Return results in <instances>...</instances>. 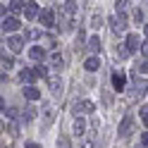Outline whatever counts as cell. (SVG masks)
<instances>
[{"instance_id":"44dd1931","label":"cell","mask_w":148,"mask_h":148,"mask_svg":"<svg viewBox=\"0 0 148 148\" xmlns=\"http://www.w3.org/2000/svg\"><path fill=\"white\" fill-rule=\"evenodd\" d=\"M36 74H38V79H43V77L48 79V77H50V69L45 67V64H38V67H36Z\"/></svg>"},{"instance_id":"484cf974","label":"cell","mask_w":148,"mask_h":148,"mask_svg":"<svg viewBox=\"0 0 148 148\" xmlns=\"http://www.w3.org/2000/svg\"><path fill=\"white\" fill-rule=\"evenodd\" d=\"M138 115H141V119H143V124L148 127V108H138Z\"/></svg>"},{"instance_id":"cb8c5ba5","label":"cell","mask_w":148,"mask_h":148,"mask_svg":"<svg viewBox=\"0 0 148 148\" xmlns=\"http://www.w3.org/2000/svg\"><path fill=\"white\" fill-rule=\"evenodd\" d=\"M14 67V60L12 58H3V72H10Z\"/></svg>"},{"instance_id":"277c9868","label":"cell","mask_w":148,"mask_h":148,"mask_svg":"<svg viewBox=\"0 0 148 148\" xmlns=\"http://www.w3.org/2000/svg\"><path fill=\"white\" fill-rule=\"evenodd\" d=\"M110 26H112V31L115 34H119V31H124L127 29V19H124V17H112V19H110Z\"/></svg>"},{"instance_id":"3957f363","label":"cell","mask_w":148,"mask_h":148,"mask_svg":"<svg viewBox=\"0 0 148 148\" xmlns=\"http://www.w3.org/2000/svg\"><path fill=\"white\" fill-rule=\"evenodd\" d=\"M48 86H50V91H53L55 96L62 93V79L58 77V74H50V77H48Z\"/></svg>"},{"instance_id":"9c48e42d","label":"cell","mask_w":148,"mask_h":148,"mask_svg":"<svg viewBox=\"0 0 148 148\" xmlns=\"http://www.w3.org/2000/svg\"><path fill=\"white\" fill-rule=\"evenodd\" d=\"M19 77H22V81H24V84H31V81H36V79H38V74H36V69H22V74H19Z\"/></svg>"},{"instance_id":"6da1fadb","label":"cell","mask_w":148,"mask_h":148,"mask_svg":"<svg viewBox=\"0 0 148 148\" xmlns=\"http://www.w3.org/2000/svg\"><path fill=\"white\" fill-rule=\"evenodd\" d=\"M134 134V119L132 117H124V122L119 124V136L127 138V136H132Z\"/></svg>"},{"instance_id":"83f0119b","label":"cell","mask_w":148,"mask_h":148,"mask_svg":"<svg viewBox=\"0 0 148 148\" xmlns=\"http://www.w3.org/2000/svg\"><path fill=\"white\" fill-rule=\"evenodd\" d=\"M134 22H136V24L143 22V12H141V10H134Z\"/></svg>"},{"instance_id":"4dcf8cb0","label":"cell","mask_w":148,"mask_h":148,"mask_svg":"<svg viewBox=\"0 0 148 148\" xmlns=\"http://www.w3.org/2000/svg\"><path fill=\"white\" fill-rule=\"evenodd\" d=\"M141 55H143V58H148V43H141Z\"/></svg>"},{"instance_id":"7c38bea8","label":"cell","mask_w":148,"mask_h":148,"mask_svg":"<svg viewBox=\"0 0 148 148\" xmlns=\"http://www.w3.org/2000/svg\"><path fill=\"white\" fill-rule=\"evenodd\" d=\"M127 48L132 50V53H136L138 48H141V45H138V36H136V34H129V38H127Z\"/></svg>"},{"instance_id":"9a60e30c","label":"cell","mask_w":148,"mask_h":148,"mask_svg":"<svg viewBox=\"0 0 148 148\" xmlns=\"http://www.w3.org/2000/svg\"><path fill=\"white\" fill-rule=\"evenodd\" d=\"M124 74H112V86H115V91H122L124 88Z\"/></svg>"},{"instance_id":"2e32d148","label":"cell","mask_w":148,"mask_h":148,"mask_svg":"<svg viewBox=\"0 0 148 148\" xmlns=\"http://www.w3.org/2000/svg\"><path fill=\"white\" fill-rule=\"evenodd\" d=\"M53 119H55V110L50 105H45V110H43V124H50Z\"/></svg>"},{"instance_id":"603a6c76","label":"cell","mask_w":148,"mask_h":148,"mask_svg":"<svg viewBox=\"0 0 148 148\" xmlns=\"http://www.w3.org/2000/svg\"><path fill=\"white\" fill-rule=\"evenodd\" d=\"M88 48H91V53H96V50L100 48V38H98V36H91V41H88Z\"/></svg>"},{"instance_id":"7a4b0ae2","label":"cell","mask_w":148,"mask_h":148,"mask_svg":"<svg viewBox=\"0 0 148 148\" xmlns=\"http://www.w3.org/2000/svg\"><path fill=\"white\" fill-rule=\"evenodd\" d=\"M19 19H17V17H5V19H3V31L5 34H10V31H17V29H19Z\"/></svg>"},{"instance_id":"ac0fdd59","label":"cell","mask_w":148,"mask_h":148,"mask_svg":"<svg viewBox=\"0 0 148 148\" xmlns=\"http://www.w3.org/2000/svg\"><path fill=\"white\" fill-rule=\"evenodd\" d=\"M84 67H86L88 72H93V69H98V67H100V60H98V58H88V60L84 62Z\"/></svg>"},{"instance_id":"d4e9b609","label":"cell","mask_w":148,"mask_h":148,"mask_svg":"<svg viewBox=\"0 0 148 148\" xmlns=\"http://www.w3.org/2000/svg\"><path fill=\"white\" fill-rule=\"evenodd\" d=\"M60 67H62V55L53 53V69H60Z\"/></svg>"},{"instance_id":"ffe728a7","label":"cell","mask_w":148,"mask_h":148,"mask_svg":"<svg viewBox=\"0 0 148 148\" xmlns=\"http://www.w3.org/2000/svg\"><path fill=\"white\" fill-rule=\"evenodd\" d=\"M77 12V0H67L64 3V14H74Z\"/></svg>"},{"instance_id":"4316f807","label":"cell","mask_w":148,"mask_h":148,"mask_svg":"<svg viewBox=\"0 0 148 148\" xmlns=\"http://www.w3.org/2000/svg\"><path fill=\"white\" fill-rule=\"evenodd\" d=\"M136 72H143V74H148V62H136Z\"/></svg>"},{"instance_id":"ba28073f","label":"cell","mask_w":148,"mask_h":148,"mask_svg":"<svg viewBox=\"0 0 148 148\" xmlns=\"http://www.w3.org/2000/svg\"><path fill=\"white\" fill-rule=\"evenodd\" d=\"M29 58H31V60H36V62H43V60H45V50H43V48H38V45H34V48L29 50Z\"/></svg>"},{"instance_id":"f546056e","label":"cell","mask_w":148,"mask_h":148,"mask_svg":"<svg viewBox=\"0 0 148 148\" xmlns=\"http://www.w3.org/2000/svg\"><path fill=\"white\" fill-rule=\"evenodd\" d=\"M91 24H93V29H100V26H103V19H100V17H93Z\"/></svg>"},{"instance_id":"4fadbf2b","label":"cell","mask_w":148,"mask_h":148,"mask_svg":"<svg viewBox=\"0 0 148 148\" xmlns=\"http://www.w3.org/2000/svg\"><path fill=\"white\" fill-rule=\"evenodd\" d=\"M24 96L29 98V100H38V98H41V91L36 88V86H26V88H24Z\"/></svg>"},{"instance_id":"8fae6325","label":"cell","mask_w":148,"mask_h":148,"mask_svg":"<svg viewBox=\"0 0 148 148\" xmlns=\"http://www.w3.org/2000/svg\"><path fill=\"white\" fill-rule=\"evenodd\" d=\"M84 132H86V122H84V119H77L74 127H72V134L74 136H84Z\"/></svg>"},{"instance_id":"8992f818","label":"cell","mask_w":148,"mask_h":148,"mask_svg":"<svg viewBox=\"0 0 148 148\" xmlns=\"http://www.w3.org/2000/svg\"><path fill=\"white\" fill-rule=\"evenodd\" d=\"M74 112L81 115V112H93V103L91 100H79L77 105H74Z\"/></svg>"},{"instance_id":"7402d4cb","label":"cell","mask_w":148,"mask_h":148,"mask_svg":"<svg viewBox=\"0 0 148 148\" xmlns=\"http://www.w3.org/2000/svg\"><path fill=\"white\" fill-rule=\"evenodd\" d=\"M19 10H24V0H12L10 3V12H19Z\"/></svg>"},{"instance_id":"5bb4252c","label":"cell","mask_w":148,"mask_h":148,"mask_svg":"<svg viewBox=\"0 0 148 148\" xmlns=\"http://www.w3.org/2000/svg\"><path fill=\"white\" fill-rule=\"evenodd\" d=\"M41 22H43L45 26H53V24H55V14H53V10L41 12Z\"/></svg>"},{"instance_id":"e0dca14e","label":"cell","mask_w":148,"mask_h":148,"mask_svg":"<svg viewBox=\"0 0 148 148\" xmlns=\"http://www.w3.org/2000/svg\"><path fill=\"white\" fill-rule=\"evenodd\" d=\"M129 53H132V50H129L127 45H117V48H115V55H117L119 60H127V58H129Z\"/></svg>"},{"instance_id":"5b68a950","label":"cell","mask_w":148,"mask_h":148,"mask_svg":"<svg viewBox=\"0 0 148 148\" xmlns=\"http://www.w3.org/2000/svg\"><path fill=\"white\" fill-rule=\"evenodd\" d=\"M146 88H148V81H146V79L134 77V96H138V98H141V96L146 93Z\"/></svg>"},{"instance_id":"52a82bcc","label":"cell","mask_w":148,"mask_h":148,"mask_svg":"<svg viewBox=\"0 0 148 148\" xmlns=\"http://www.w3.org/2000/svg\"><path fill=\"white\" fill-rule=\"evenodd\" d=\"M38 14H41V10H38V5H36V3H29V5L24 7V17H26V19H36Z\"/></svg>"},{"instance_id":"f1b7e54d","label":"cell","mask_w":148,"mask_h":148,"mask_svg":"<svg viewBox=\"0 0 148 148\" xmlns=\"http://www.w3.org/2000/svg\"><path fill=\"white\" fill-rule=\"evenodd\" d=\"M115 7H117V12H122L127 7V0H115Z\"/></svg>"},{"instance_id":"1f68e13d","label":"cell","mask_w":148,"mask_h":148,"mask_svg":"<svg viewBox=\"0 0 148 148\" xmlns=\"http://www.w3.org/2000/svg\"><path fill=\"white\" fill-rule=\"evenodd\" d=\"M24 148H41V146H38V143H34V141H31V143H26Z\"/></svg>"},{"instance_id":"30bf717a","label":"cell","mask_w":148,"mask_h":148,"mask_svg":"<svg viewBox=\"0 0 148 148\" xmlns=\"http://www.w3.org/2000/svg\"><path fill=\"white\" fill-rule=\"evenodd\" d=\"M7 45H10V50H12V53H19V50H22V45H24V41L19 38V36H12V38L7 41Z\"/></svg>"},{"instance_id":"d6a6232c","label":"cell","mask_w":148,"mask_h":148,"mask_svg":"<svg viewBox=\"0 0 148 148\" xmlns=\"http://www.w3.org/2000/svg\"><path fill=\"white\" fill-rule=\"evenodd\" d=\"M143 146H148V132L143 134Z\"/></svg>"},{"instance_id":"836d02e7","label":"cell","mask_w":148,"mask_h":148,"mask_svg":"<svg viewBox=\"0 0 148 148\" xmlns=\"http://www.w3.org/2000/svg\"><path fill=\"white\" fill-rule=\"evenodd\" d=\"M143 31H146V36H148V24H146V29H143Z\"/></svg>"},{"instance_id":"d6986e66","label":"cell","mask_w":148,"mask_h":148,"mask_svg":"<svg viewBox=\"0 0 148 148\" xmlns=\"http://www.w3.org/2000/svg\"><path fill=\"white\" fill-rule=\"evenodd\" d=\"M34 117H36V112H34V108H24V112H22V122H31Z\"/></svg>"}]
</instances>
